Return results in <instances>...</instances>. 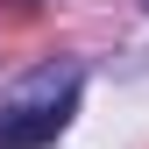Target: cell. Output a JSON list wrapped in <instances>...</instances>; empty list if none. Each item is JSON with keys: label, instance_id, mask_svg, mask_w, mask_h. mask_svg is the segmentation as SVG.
Wrapping results in <instances>:
<instances>
[{"label": "cell", "instance_id": "6da1fadb", "mask_svg": "<svg viewBox=\"0 0 149 149\" xmlns=\"http://www.w3.org/2000/svg\"><path fill=\"white\" fill-rule=\"evenodd\" d=\"M78 85H85L78 57L36 64L29 78L0 100V149H43V142H57L71 128V114H78Z\"/></svg>", "mask_w": 149, "mask_h": 149}]
</instances>
